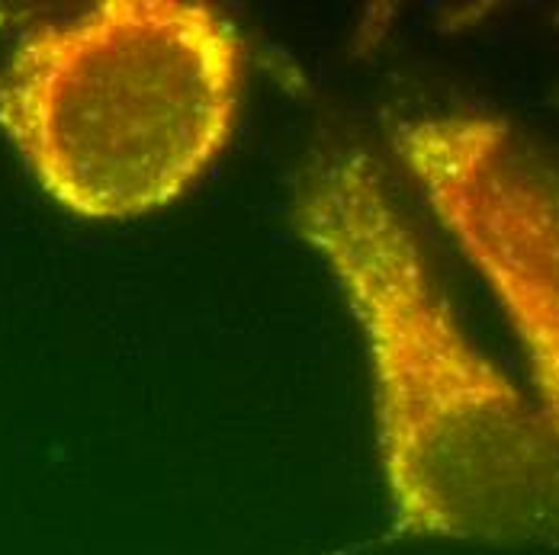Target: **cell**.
<instances>
[{
  "instance_id": "7a4b0ae2",
  "label": "cell",
  "mask_w": 559,
  "mask_h": 555,
  "mask_svg": "<svg viewBox=\"0 0 559 555\" xmlns=\"http://www.w3.org/2000/svg\"><path fill=\"white\" fill-rule=\"evenodd\" d=\"M241 87L245 43L216 7L107 0L10 49L0 129L61 209L135 219L213 165Z\"/></svg>"
},
{
  "instance_id": "6da1fadb",
  "label": "cell",
  "mask_w": 559,
  "mask_h": 555,
  "mask_svg": "<svg viewBox=\"0 0 559 555\" xmlns=\"http://www.w3.org/2000/svg\"><path fill=\"white\" fill-rule=\"evenodd\" d=\"M293 219L367 343L392 536L559 553V437L463 331L370 152L319 148Z\"/></svg>"
},
{
  "instance_id": "3957f363",
  "label": "cell",
  "mask_w": 559,
  "mask_h": 555,
  "mask_svg": "<svg viewBox=\"0 0 559 555\" xmlns=\"http://www.w3.org/2000/svg\"><path fill=\"white\" fill-rule=\"evenodd\" d=\"M392 148L502 305L559 437V148L483 110L399 119Z\"/></svg>"
}]
</instances>
